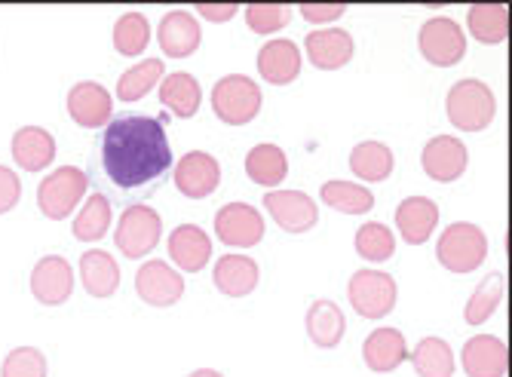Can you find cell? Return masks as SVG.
Returning <instances> with one entry per match:
<instances>
[{
    "mask_svg": "<svg viewBox=\"0 0 512 377\" xmlns=\"http://www.w3.org/2000/svg\"><path fill=\"white\" fill-rule=\"evenodd\" d=\"M135 292L151 307H172L184 295V279L163 261H148L135 273Z\"/></svg>",
    "mask_w": 512,
    "mask_h": 377,
    "instance_id": "obj_13",
    "label": "cell"
},
{
    "mask_svg": "<svg viewBox=\"0 0 512 377\" xmlns=\"http://www.w3.org/2000/svg\"><path fill=\"white\" fill-rule=\"evenodd\" d=\"M111 227V200L105 194H92L74 218V237L80 243H99Z\"/></svg>",
    "mask_w": 512,
    "mask_h": 377,
    "instance_id": "obj_32",
    "label": "cell"
},
{
    "mask_svg": "<svg viewBox=\"0 0 512 377\" xmlns=\"http://www.w3.org/2000/svg\"><path fill=\"white\" fill-rule=\"evenodd\" d=\"M503 289H506V279H503V273H488L479 286H476V292L470 295V301H467V310H463V319H467L470 325H482V322H488L491 316H494V310L500 307V301H503Z\"/></svg>",
    "mask_w": 512,
    "mask_h": 377,
    "instance_id": "obj_35",
    "label": "cell"
},
{
    "mask_svg": "<svg viewBox=\"0 0 512 377\" xmlns=\"http://www.w3.org/2000/svg\"><path fill=\"white\" fill-rule=\"evenodd\" d=\"M99 163L105 181L120 194H151L172 169L166 126L148 114H120L105 126Z\"/></svg>",
    "mask_w": 512,
    "mask_h": 377,
    "instance_id": "obj_1",
    "label": "cell"
},
{
    "mask_svg": "<svg viewBox=\"0 0 512 377\" xmlns=\"http://www.w3.org/2000/svg\"><path fill=\"white\" fill-rule=\"evenodd\" d=\"M160 237H163V218L145 203H132L120 215L114 243L126 258L135 261V258H145L151 249H157Z\"/></svg>",
    "mask_w": 512,
    "mask_h": 377,
    "instance_id": "obj_6",
    "label": "cell"
},
{
    "mask_svg": "<svg viewBox=\"0 0 512 377\" xmlns=\"http://www.w3.org/2000/svg\"><path fill=\"white\" fill-rule=\"evenodd\" d=\"M356 252L371 261V264H381V261H390L393 252H396V237L387 224H378V221H368L359 227L356 233Z\"/></svg>",
    "mask_w": 512,
    "mask_h": 377,
    "instance_id": "obj_36",
    "label": "cell"
},
{
    "mask_svg": "<svg viewBox=\"0 0 512 377\" xmlns=\"http://www.w3.org/2000/svg\"><path fill=\"white\" fill-rule=\"evenodd\" d=\"M304 50H307V59L313 68L338 71L353 59V37L344 28H319V31L307 34Z\"/></svg>",
    "mask_w": 512,
    "mask_h": 377,
    "instance_id": "obj_17",
    "label": "cell"
},
{
    "mask_svg": "<svg viewBox=\"0 0 512 377\" xmlns=\"http://www.w3.org/2000/svg\"><path fill=\"white\" fill-rule=\"evenodd\" d=\"M68 114L83 129H99L114 120V99L102 83L83 80L68 92Z\"/></svg>",
    "mask_w": 512,
    "mask_h": 377,
    "instance_id": "obj_12",
    "label": "cell"
},
{
    "mask_svg": "<svg viewBox=\"0 0 512 377\" xmlns=\"http://www.w3.org/2000/svg\"><path fill=\"white\" fill-rule=\"evenodd\" d=\"M157 40H160L163 56H169V59H188V56H194L200 50L203 31H200V22L194 19V13L172 10V13L163 16Z\"/></svg>",
    "mask_w": 512,
    "mask_h": 377,
    "instance_id": "obj_16",
    "label": "cell"
},
{
    "mask_svg": "<svg viewBox=\"0 0 512 377\" xmlns=\"http://www.w3.org/2000/svg\"><path fill=\"white\" fill-rule=\"evenodd\" d=\"M362 359L371 371L387 374V371H396L408 359V344L399 328H375V332L365 338Z\"/></svg>",
    "mask_w": 512,
    "mask_h": 377,
    "instance_id": "obj_22",
    "label": "cell"
},
{
    "mask_svg": "<svg viewBox=\"0 0 512 377\" xmlns=\"http://www.w3.org/2000/svg\"><path fill=\"white\" fill-rule=\"evenodd\" d=\"M246 175L261 184V187H276L283 184V178L289 175V160L286 151L276 145H255L246 154Z\"/></svg>",
    "mask_w": 512,
    "mask_h": 377,
    "instance_id": "obj_29",
    "label": "cell"
},
{
    "mask_svg": "<svg viewBox=\"0 0 512 377\" xmlns=\"http://www.w3.org/2000/svg\"><path fill=\"white\" fill-rule=\"evenodd\" d=\"M22 200V181L10 166H0V215H7Z\"/></svg>",
    "mask_w": 512,
    "mask_h": 377,
    "instance_id": "obj_40",
    "label": "cell"
},
{
    "mask_svg": "<svg viewBox=\"0 0 512 377\" xmlns=\"http://www.w3.org/2000/svg\"><path fill=\"white\" fill-rule=\"evenodd\" d=\"M215 237L224 246L252 249L264 240V218L249 203H227L215 215Z\"/></svg>",
    "mask_w": 512,
    "mask_h": 377,
    "instance_id": "obj_9",
    "label": "cell"
},
{
    "mask_svg": "<svg viewBox=\"0 0 512 377\" xmlns=\"http://www.w3.org/2000/svg\"><path fill=\"white\" fill-rule=\"evenodd\" d=\"M261 279L258 264L249 255H224L215 264V286L227 298H246L255 292Z\"/></svg>",
    "mask_w": 512,
    "mask_h": 377,
    "instance_id": "obj_23",
    "label": "cell"
},
{
    "mask_svg": "<svg viewBox=\"0 0 512 377\" xmlns=\"http://www.w3.org/2000/svg\"><path fill=\"white\" fill-rule=\"evenodd\" d=\"M261 86L246 74H227L212 86V111L227 126H246L261 114Z\"/></svg>",
    "mask_w": 512,
    "mask_h": 377,
    "instance_id": "obj_3",
    "label": "cell"
},
{
    "mask_svg": "<svg viewBox=\"0 0 512 377\" xmlns=\"http://www.w3.org/2000/svg\"><path fill=\"white\" fill-rule=\"evenodd\" d=\"M298 13L310 25H332L347 13V7L344 4H304V7H298Z\"/></svg>",
    "mask_w": 512,
    "mask_h": 377,
    "instance_id": "obj_41",
    "label": "cell"
},
{
    "mask_svg": "<svg viewBox=\"0 0 512 377\" xmlns=\"http://www.w3.org/2000/svg\"><path fill=\"white\" fill-rule=\"evenodd\" d=\"M172 178H175V187L188 200H203V197H209V194L218 191V184H221V166H218V160L212 154L191 151V154H184L178 160Z\"/></svg>",
    "mask_w": 512,
    "mask_h": 377,
    "instance_id": "obj_10",
    "label": "cell"
},
{
    "mask_svg": "<svg viewBox=\"0 0 512 377\" xmlns=\"http://www.w3.org/2000/svg\"><path fill=\"white\" fill-rule=\"evenodd\" d=\"M436 255H439V264L451 273H473L488 258V237L479 224L457 221L445 227L436 246Z\"/></svg>",
    "mask_w": 512,
    "mask_h": 377,
    "instance_id": "obj_4",
    "label": "cell"
},
{
    "mask_svg": "<svg viewBox=\"0 0 512 377\" xmlns=\"http://www.w3.org/2000/svg\"><path fill=\"white\" fill-rule=\"evenodd\" d=\"M200 102H203V89H200L194 74L175 71V74L163 77V83H160V105L166 111H172L181 120H191L200 111Z\"/></svg>",
    "mask_w": 512,
    "mask_h": 377,
    "instance_id": "obj_26",
    "label": "cell"
},
{
    "mask_svg": "<svg viewBox=\"0 0 512 377\" xmlns=\"http://www.w3.org/2000/svg\"><path fill=\"white\" fill-rule=\"evenodd\" d=\"M350 304L365 319H384L396 307V279L384 270H356L347 286Z\"/></svg>",
    "mask_w": 512,
    "mask_h": 377,
    "instance_id": "obj_7",
    "label": "cell"
},
{
    "mask_svg": "<svg viewBox=\"0 0 512 377\" xmlns=\"http://www.w3.org/2000/svg\"><path fill=\"white\" fill-rule=\"evenodd\" d=\"M0 377H46V356L37 347H19L4 359Z\"/></svg>",
    "mask_w": 512,
    "mask_h": 377,
    "instance_id": "obj_39",
    "label": "cell"
},
{
    "mask_svg": "<svg viewBox=\"0 0 512 377\" xmlns=\"http://www.w3.org/2000/svg\"><path fill=\"white\" fill-rule=\"evenodd\" d=\"M439 224V206L427 197H408L396 209V227L408 246H424Z\"/></svg>",
    "mask_w": 512,
    "mask_h": 377,
    "instance_id": "obj_20",
    "label": "cell"
},
{
    "mask_svg": "<svg viewBox=\"0 0 512 377\" xmlns=\"http://www.w3.org/2000/svg\"><path fill=\"white\" fill-rule=\"evenodd\" d=\"M188 377H224L221 371H215V368H197L194 374H188Z\"/></svg>",
    "mask_w": 512,
    "mask_h": 377,
    "instance_id": "obj_43",
    "label": "cell"
},
{
    "mask_svg": "<svg viewBox=\"0 0 512 377\" xmlns=\"http://www.w3.org/2000/svg\"><path fill=\"white\" fill-rule=\"evenodd\" d=\"M350 172L362 181H387L393 175V151L384 141H359L350 151Z\"/></svg>",
    "mask_w": 512,
    "mask_h": 377,
    "instance_id": "obj_28",
    "label": "cell"
},
{
    "mask_svg": "<svg viewBox=\"0 0 512 377\" xmlns=\"http://www.w3.org/2000/svg\"><path fill=\"white\" fill-rule=\"evenodd\" d=\"M169 258L188 273H200L212 258L209 233L197 224H181L169 233Z\"/></svg>",
    "mask_w": 512,
    "mask_h": 377,
    "instance_id": "obj_19",
    "label": "cell"
},
{
    "mask_svg": "<svg viewBox=\"0 0 512 377\" xmlns=\"http://www.w3.org/2000/svg\"><path fill=\"white\" fill-rule=\"evenodd\" d=\"M445 111H448L451 126H457L460 132H482L491 126L497 114V99L488 83L467 77L448 89Z\"/></svg>",
    "mask_w": 512,
    "mask_h": 377,
    "instance_id": "obj_2",
    "label": "cell"
},
{
    "mask_svg": "<svg viewBox=\"0 0 512 377\" xmlns=\"http://www.w3.org/2000/svg\"><path fill=\"white\" fill-rule=\"evenodd\" d=\"M417 46H421V56L436 65V68H451L463 56H467V34L463 28L448 19V16H433L421 25L417 34Z\"/></svg>",
    "mask_w": 512,
    "mask_h": 377,
    "instance_id": "obj_8",
    "label": "cell"
},
{
    "mask_svg": "<svg viewBox=\"0 0 512 377\" xmlns=\"http://www.w3.org/2000/svg\"><path fill=\"white\" fill-rule=\"evenodd\" d=\"M344 332H347V319H344V313H341V307L335 301L319 298V301L310 304V310H307V335H310V341L316 347H322V350L338 347Z\"/></svg>",
    "mask_w": 512,
    "mask_h": 377,
    "instance_id": "obj_25",
    "label": "cell"
},
{
    "mask_svg": "<svg viewBox=\"0 0 512 377\" xmlns=\"http://www.w3.org/2000/svg\"><path fill=\"white\" fill-rule=\"evenodd\" d=\"M460 362L467 377H503L509 368V350L494 335H476L463 344Z\"/></svg>",
    "mask_w": 512,
    "mask_h": 377,
    "instance_id": "obj_18",
    "label": "cell"
},
{
    "mask_svg": "<svg viewBox=\"0 0 512 377\" xmlns=\"http://www.w3.org/2000/svg\"><path fill=\"white\" fill-rule=\"evenodd\" d=\"M13 157L25 172H40L56 160V138L40 126H22L13 135Z\"/></svg>",
    "mask_w": 512,
    "mask_h": 377,
    "instance_id": "obj_24",
    "label": "cell"
},
{
    "mask_svg": "<svg viewBox=\"0 0 512 377\" xmlns=\"http://www.w3.org/2000/svg\"><path fill=\"white\" fill-rule=\"evenodd\" d=\"M408 359L421 377H451L454 374V353L442 338H424L411 350Z\"/></svg>",
    "mask_w": 512,
    "mask_h": 377,
    "instance_id": "obj_33",
    "label": "cell"
},
{
    "mask_svg": "<svg viewBox=\"0 0 512 377\" xmlns=\"http://www.w3.org/2000/svg\"><path fill=\"white\" fill-rule=\"evenodd\" d=\"M319 197L325 206H332L344 215H365L375 209V194L356 181H325Z\"/></svg>",
    "mask_w": 512,
    "mask_h": 377,
    "instance_id": "obj_30",
    "label": "cell"
},
{
    "mask_svg": "<svg viewBox=\"0 0 512 377\" xmlns=\"http://www.w3.org/2000/svg\"><path fill=\"white\" fill-rule=\"evenodd\" d=\"M292 7L289 4H249L246 7V25L255 34H276L292 22Z\"/></svg>",
    "mask_w": 512,
    "mask_h": 377,
    "instance_id": "obj_38",
    "label": "cell"
},
{
    "mask_svg": "<svg viewBox=\"0 0 512 377\" xmlns=\"http://www.w3.org/2000/svg\"><path fill=\"white\" fill-rule=\"evenodd\" d=\"M237 4H197V13L209 22H227L237 16Z\"/></svg>",
    "mask_w": 512,
    "mask_h": 377,
    "instance_id": "obj_42",
    "label": "cell"
},
{
    "mask_svg": "<svg viewBox=\"0 0 512 377\" xmlns=\"http://www.w3.org/2000/svg\"><path fill=\"white\" fill-rule=\"evenodd\" d=\"M86 187H89V175L83 169L62 166L40 181L37 206L50 221H65L77 209V203L86 197Z\"/></svg>",
    "mask_w": 512,
    "mask_h": 377,
    "instance_id": "obj_5",
    "label": "cell"
},
{
    "mask_svg": "<svg viewBox=\"0 0 512 377\" xmlns=\"http://www.w3.org/2000/svg\"><path fill=\"white\" fill-rule=\"evenodd\" d=\"M151 40V25L142 13H126L120 16V22L114 25V46L120 56H142L148 50Z\"/></svg>",
    "mask_w": 512,
    "mask_h": 377,
    "instance_id": "obj_37",
    "label": "cell"
},
{
    "mask_svg": "<svg viewBox=\"0 0 512 377\" xmlns=\"http://www.w3.org/2000/svg\"><path fill=\"white\" fill-rule=\"evenodd\" d=\"M80 279L92 298H111L120 289V267L108 252L92 249L80 258Z\"/></svg>",
    "mask_w": 512,
    "mask_h": 377,
    "instance_id": "obj_27",
    "label": "cell"
},
{
    "mask_svg": "<svg viewBox=\"0 0 512 377\" xmlns=\"http://www.w3.org/2000/svg\"><path fill=\"white\" fill-rule=\"evenodd\" d=\"M264 209L286 233H307L319 221V209L304 191H270Z\"/></svg>",
    "mask_w": 512,
    "mask_h": 377,
    "instance_id": "obj_15",
    "label": "cell"
},
{
    "mask_svg": "<svg viewBox=\"0 0 512 377\" xmlns=\"http://www.w3.org/2000/svg\"><path fill=\"white\" fill-rule=\"evenodd\" d=\"M467 163H470L467 145H463V141L454 138V135H436V138H430L424 154H421L424 172L433 181H442V184L457 181L463 172H467Z\"/></svg>",
    "mask_w": 512,
    "mask_h": 377,
    "instance_id": "obj_14",
    "label": "cell"
},
{
    "mask_svg": "<svg viewBox=\"0 0 512 377\" xmlns=\"http://www.w3.org/2000/svg\"><path fill=\"white\" fill-rule=\"evenodd\" d=\"M160 80H163V59H145V62H138L129 71H123V77L117 83V99L120 102H138V99H145Z\"/></svg>",
    "mask_w": 512,
    "mask_h": 377,
    "instance_id": "obj_34",
    "label": "cell"
},
{
    "mask_svg": "<svg viewBox=\"0 0 512 377\" xmlns=\"http://www.w3.org/2000/svg\"><path fill=\"white\" fill-rule=\"evenodd\" d=\"M74 292V270L62 255H46L34 264L31 270V295L46 304L59 307L71 298Z\"/></svg>",
    "mask_w": 512,
    "mask_h": 377,
    "instance_id": "obj_11",
    "label": "cell"
},
{
    "mask_svg": "<svg viewBox=\"0 0 512 377\" xmlns=\"http://www.w3.org/2000/svg\"><path fill=\"white\" fill-rule=\"evenodd\" d=\"M258 71L267 83L286 86L301 74V50L292 40H270L258 53Z\"/></svg>",
    "mask_w": 512,
    "mask_h": 377,
    "instance_id": "obj_21",
    "label": "cell"
},
{
    "mask_svg": "<svg viewBox=\"0 0 512 377\" xmlns=\"http://www.w3.org/2000/svg\"><path fill=\"white\" fill-rule=\"evenodd\" d=\"M467 28L479 43H503L509 37V7L503 4H476L467 13Z\"/></svg>",
    "mask_w": 512,
    "mask_h": 377,
    "instance_id": "obj_31",
    "label": "cell"
}]
</instances>
